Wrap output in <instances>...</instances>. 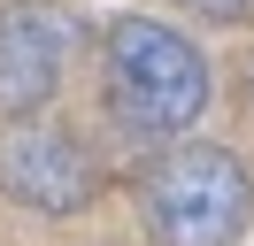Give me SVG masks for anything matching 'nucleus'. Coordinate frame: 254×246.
<instances>
[{
  "label": "nucleus",
  "instance_id": "obj_1",
  "mask_svg": "<svg viewBox=\"0 0 254 246\" xmlns=\"http://www.w3.org/2000/svg\"><path fill=\"white\" fill-rule=\"evenodd\" d=\"M108 100L131 131L170 138L208 108V62L185 31L154 15H116L108 23Z\"/></svg>",
  "mask_w": 254,
  "mask_h": 246
},
{
  "label": "nucleus",
  "instance_id": "obj_2",
  "mask_svg": "<svg viewBox=\"0 0 254 246\" xmlns=\"http://www.w3.org/2000/svg\"><path fill=\"white\" fill-rule=\"evenodd\" d=\"M247 169L223 146H170L139 177V208L154 246H231L247 223Z\"/></svg>",
  "mask_w": 254,
  "mask_h": 246
},
{
  "label": "nucleus",
  "instance_id": "obj_3",
  "mask_svg": "<svg viewBox=\"0 0 254 246\" xmlns=\"http://www.w3.org/2000/svg\"><path fill=\"white\" fill-rule=\"evenodd\" d=\"M0 192L23 200V208H39V215H69V208L93 200V154L62 123L16 116L0 131Z\"/></svg>",
  "mask_w": 254,
  "mask_h": 246
},
{
  "label": "nucleus",
  "instance_id": "obj_4",
  "mask_svg": "<svg viewBox=\"0 0 254 246\" xmlns=\"http://www.w3.org/2000/svg\"><path fill=\"white\" fill-rule=\"evenodd\" d=\"M69 39H77V23H69L62 8H47V0L0 8V116H31V108L62 85Z\"/></svg>",
  "mask_w": 254,
  "mask_h": 246
},
{
  "label": "nucleus",
  "instance_id": "obj_5",
  "mask_svg": "<svg viewBox=\"0 0 254 246\" xmlns=\"http://www.w3.org/2000/svg\"><path fill=\"white\" fill-rule=\"evenodd\" d=\"M185 8H192V15H216V23H239L254 0H185Z\"/></svg>",
  "mask_w": 254,
  "mask_h": 246
}]
</instances>
